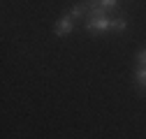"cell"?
<instances>
[{
    "instance_id": "1",
    "label": "cell",
    "mask_w": 146,
    "mask_h": 139,
    "mask_svg": "<svg viewBox=\"0 0 146 139\" xmlns=\"http://www.w3.org/2000/svg\"><path fill=\"white\" fill-rule=\"evenodd\" d=\"M109 23H111V19H107V16H90V19L86 21V30H88V32L109 30Z\"/></svg>"
},
{
    "instance_id": "2",
    "label": "cell",
    "mask_w": 146,
    "mask_h": 139,
    "mask_svg": "<svg viewBox=\"0 0 146 139\" xmlns=\"http://www.w3.org/2000/svg\"><path fill=\"white\" fill-rule=\"evenodd\" d=\"M72 28H74V19L67 14V16H63V19L56 23V28H53V32L58 35V37H65V35H70L72 32Z\"/></svg>"
},
{
    "instance_id": "3",
    "label": "cell",
    "mask_w": 146,
    "mask_h": 139,
    "mask_svg": "<svg viewBox=\"0 0 146 139\" xmlns=\"http://www.w3.org/2000/svg\"><path fill=\"white\" fill-rule=\"evenodd\" d=\"M84 14H90L88 0H86V3H79V5H74V7H72V12H70V16H72V19H81Z\"/></svg>"
},
{
    "instance_id": "4",
    "label": "cell",
    "mask_w": 146,
    "mask_h": 139,
    "mask_svg": "<svg viewBox=\"0 0 146 139\" xmlns=\"http://www.w3.org/2000/svg\"><path fill=\"white\" fill-rule=\"evenodd\" d=\"M109 28H111V30H125V28H127V21L123 19V16H116V19H111Z\"/></svg>"
},
{
    "instance_id": "5",
    "label": "cell",
    "mask_w": 146,
    "mask_h": 139,
    "mask_svg": "<svg viewBox=\"0 0 146 139\" xmlns=\"http://www.w3.org/2000/svg\"><path fill=\"white\" fill-rule=\"evenodd\" d=\"M135 77H137L139 86H144V88H146V67H144V65H139V67H137V72H135Z\"/></svg>"
},
{
    "instance_id": "6",
    "label": "cell",
    "mask_w": 146,
    "mask_h": 139,
    "mask_svg": "<svg viewBox=\"0 0 146 139\" xmlns=\"http://www.w3.org/2000/svg\"><path fill=\"white\" fill-rule=\"evenodd\" d=\"M100 3V7H104V9H114L116 5H118V0H98Z\"/></svg>"
},
{
    "instance_id": "7",
    "label": "cell",
    "mask_w": 146,
    "mask_h": 139,
    "mask_svg": "<svg viewBox=\"0 0 146 139\" xmlns=\"http://www.w3.org/2000/svg\"><path fill=\"white\" fill-rule=\"evenodd\" d=\"M137 63L139 65H146V49H141L139 54H137Z\"/></svg>"
},
{
    "instance_id": "8",
    "label": "cell",
    "mask_w": 146,
    "mask_h": 139,
    "mask_svg": "<svg viewBox=\"0 0 146 139\" xmlns=\"http://www.w3.org/2000/svg\"><path fill=\"white\" fill-rule=\"evenodd\" d=\"M144 67H146V65H144Z\"/></svg>"
}]
</instances>
